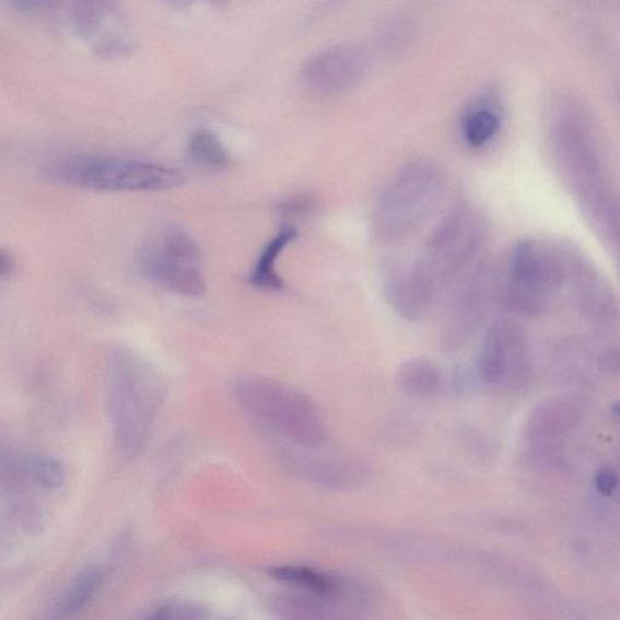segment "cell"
Returning a JSON list of instances; mask_svg holds the SVG:
<instances>
[{
	"label": "cell",
	"instance_id": "24",
	"mask_svg": "<svg viewBox=\"0 0 620 620\" xmlns=\"http://www.w3.org/2000/svg\"><path fill=\"white\" fill-rule=\"evenodd\" d=\"M606 364L612 366V369H615V366L620 367V354L611 353L610 355H608Z\"/></svg>",
	"mask_w": 620,
	"mask_h": 620
},
{
	"label": "cell",
	"instance_id": "13",
	"mask_svg": "<svg viewBox=\"0 0 620 620\" xmlns=\"http://www.w3.org/2000/svg\"><path fill=\"white\" fill-rule=\"evenodd\" d=\"M397 382L406 396L420 400L436 397L444 386L442 371L426 359H411L403 363Z\"/></svg>",
	"mask_w": 620,
	"mask_h": 620
},
{
	"label": "cell",
	"instance_id": "25",
	"mask_svg": "<svg viewBox=\"0 0 620 620\" xmlns=\"http://www.w3.org/2000/svg\"><path fill=\"white\" fill-rule=\"evenodd\" d=\"M612 409L615 414L618 416L620 419V402L615 403Z\"/></svg>",
	"mask_w": 620,
	"mask_h": 620
},
{
	"label": "cell",
	"instance_id": "3",
	"mask_svg": "<svg viewBox=\"0 0 620 620\" xmlns=\"http://www.w3.org/2000/svg\"><path fill=\"white\" fill-rule=\"evenodd\" d=\"M444 190L445 175L437 163L420 157L405 164L382 191L375 217L378 238H406L432 215Z\"/></svg>",
	"mask_w": 620,
	"mask_h": 620
},
{
	"label": "cell",
	"instance_id": "12",
	"mask_svg": "<svg viewBox=\"0 0 620 620\" xmlns=\"http://www.w3.org/2000/svg\"><path fill=\"white\" fill-rule=\"evenodd\" d=\"M286 466L304 479L318 481L334 487H343L362 478L364 469L356 461L346 459L317 458L301 453H286Z\"/></svg>",
	"mask_w": 620,
	"mask_h": 620
},
{
	"label": "cell",
	"instance_id": "7",
	"mask_svg": "<svg viewBox=\"0 0 620 620\" xmlns=\"http://www.w3.org/2000/svg\"><path fill=\"white\" fill-rule=\"evenodd\" d=\"M527 372L525 336L511 323L492 326L484 336L479 355V374L488 385L515 388Z\"/></svg>",
	"mask_w": 620,
	"mask_h": 620
},
{
	"label": "cell",
	"instance_id": "11",
	"mask_svg": "<svg viewBox=\"0 0 620 620\" xmlns=\"http://www.w3.org/2000/svg\"><path fill=\"white\" fill-rule=\"evenodd\" d=\"M385 292L390 306L400 317L417 320L432 307L438 290L430 276L414 261L389 269Z\"/></svg>",
	"mask_w": 620,
	"mask_h": 620
},
{
	"label": "cell",
	"instance_id": "18",
	"mask_svg": "<svg viewBox=\"0 0 620 620\" xmlns=\"http://www.w3.org/2000/svg\"><path fill=\"white\" fill-rule=\"evenodd\" d=\"M576 410L565 401L546 403L533 414L531 433L554 434L569 430L576 423Z\"/></svg>",
	"mask_w": 620,
	"mask_h": 620
},
{
	"label": "cell",
	"instance_id": "5",
	"mask_svg": "<svg viewBox=\"0 0 620 620\" xmlns=\"http://www.w3.org/2000/svg\"><path fill=\"white\" fill-rule=\"evenodd\" d=\"M200 245L182 225L168 223L151 233L137 253L139 273L156 286L182 296L204 295Z\"/></svg>",
	"mask_w": 620,
	"mask_h": 620
},
{
	"label": "cell",
	"instance_id": "14",
	"mask_svg": "<svg viewBox=\"0 0 620 620\" xmlns=\"http://www.w3.org/2000/svg\"><path fill=\"white\" fill-rule=\"evenodd\" d=\"M296 236L297 232L295 230L285 227L265 246L250 277L251 284L255 288L267 291H276L283 288V280L277 272V261L281 253Z\"/></svg>",
	"mask_w": 620,
	"mask_h": 620
},
{
	"label": "cell",
	"instance_id": "8",
	"mask_svg": "<svg viewBox=\"0 0 620 620\" xmlns=\"http://www.w3.org/2000/svg\"><path fill=\"white\" fill-rule=\"evenodd\" d=\"M70 14L77 35L89 40L103 58H118L132 50L131 32L118 4L75 2Z\"/></svg>",
	"mask_w": 620,
	"mask_h": 620
},
{
	"label": "cell",
	"instance_id": "6",
	"mask_svg": "<svg viewBox=\"0 0 620 620\" xmlns=\"http://www.w3.org/2000/svg\"><path fill=\"white\" fill-rule=\"evenodd\" d=\"M476 223L466 208L455 211L431 235L423 256L417 259L438 291L453 284L475 255L479 239Z\"/></svg>",
	"mask_w": 620,
	"mask_h": 620
},
{
	"label": "cell",
	"instance_id": "2",
	"mask_svg": "<svg viewBox=\"0 0 620 620\" xmlns=\"http://www.w3.org/2000/svg\"><path fill=\"white\" fill-rule=\"evenodd\" d=\"M243 410L293 447L318 451L328 432L317 406L306 394L270 378H245L235 388Z\"/></svg>",
	"mask_w": 620,
	"mask_h": 620
},
{
	"label": "cell",
	"instance_id": "15",
	"mask_svg": "<svg viewBox=\"0 0 620 620\" xmlns=\"http://www.w3.org/2000/svg\"><path fill=\"white\" fill-rule=\"evenodd\" d=\"M101 584H103V573L98 569L83 572L55 606L50 619L60 620L81 611L93 599Z\"/></svg>",
	"mask_w": 620,
	"mask_h": 620
},
{
	"label": "cell",
	"instance_id": "21",
	"mask_svg": "<svg viewBox=\"0 0 620 620\" xmlns=\"http://www.w3.org/2000/svg\"><path fill=\"white\" fill-rule=\"evenodd\" d=\"M596 488L603 494H611L617 488L618 477L616 471L610 467H604L596 475Z\"/></svg>",
	"mask_w": 620,
	"mask_h": 620
},
{
	"label": "cell",
	"instance_id": "22",
	"mask_svg": "<svg viewBox=\"0 0 620 620\" xmlns=\"http://www.w3.org/2000/svg\"><path fill=\"white\" fill-rule=\"evenodd\" d=\"M150 620H191V616L185 608L168 606L155 613Z\"/></svg>",
	"mask_w": 620,
	"mask_h": 620
},
{
	"label": "cell",
	"instance_id": "10",
	"mask_svg": "<svg viewBox=\"0 0 620 620\" xmlns=\"http://www.w3.org/2000/svg\"><path fill=\"white\" fill-rule=\"evenodd\" d=\"M487 309V291L479 274L470 277L458 289L451 303L440 337L445 352L461 351L476 335Z\"/></svg>",
	"mask_w": 620,
	"mask_h": 620
},
{
	"label": "cell",
	"instance_id": "4",
	"mask_svg": "<svg viewBox=\"0 0 620 620\" xmlns=\"http://www.w3.org/2000/svg\"><path fill=\"white\" fill-rule=\"evenodd\" d=\"M45 176L54 183L97 190H164L185 179L173 166L90 154L61 157L47 166Z\"/></svg>",
	"mask_w": 620,
	"mask_h": 620
},
{
	"label": "cell",
	"instance_id": "17",
	"mask_svg": "<svg viewBox=\"0 0 620 620\" xmlns=\"http://www.w3.org/2000/svg\"><path fill=\"white\" fill-rule=\"evenodd\" d=\"M277 581L295 586L313 594H329L335 589L334 580L328 574L303 566H279L270 571Z\"/></svg>",
	"mask_w": 620,
	"mask_h": 620
},
{
	"label": "cell",
	"instance_id": "19",
	"mask_svg": "<svg viewBox=\"0 0 620 620\" xmlns=\"http://www.w3.org/2000/svg\"><path fill=\"white\" fill-rule=\"evenodd\" d=\"M188 150L195 162L208 167H223L230 156L218 134L209 129H198L188 142Z\"/></svg>",
	"mask_w": 620,
	"mask_h": 620
},
{
	"label": "cell",
	"instance_id": "1",
	"mask_svg": "<svg viewBox=\"0 0 620 620\" xmlns=\"http://www.w3.org/2000/svg\"><path fill=\"white\" fill-rule=\"evenodd\" d=\"M166 385L145 359L129 349L113 353L107 374V411L121 453L138 454L163 408Z\"/></svg>",
	"mask_w": 620,
	"mask_h": 620
},
{
	"label": "cell",
	"instance_id": "16",
	"mask_svg": "<svg viewBox=\"0 0 620 620\" xmlns=\"http://www.w3.org/2000/svg\"><path fill=\"white\" fill-rule=\"evenodd\" d=\"M14 466L38 487L56 490L65 481V468L61 461L49 456H27L24 458H10Z\"/></svg>",
	"mask_w": 620,
	"mask_h": 620
},
{
	"label": "cell",
	"instance_id": "20",
	"mask_svg": "<svg viewBox=\"0 0 620 620\" xmlns=\"http://www.w3.org/2000/svg\"><path fill=\"white\" fill-rule=\"evenodd\" d=\"M501 121L492 109L487 107L472 108L461 121V134L471 147H482L489 143L500 130Z\"/></svg>",
	"mask_w": 620,
	"mask_h": 620
},
{
	"label": "cell",
	"instance_id": "23",
	"mask_svg": "<svg viewBox=\"0 0 620 620\" xmlns=\"http://www.w3.org/2000/svg\"><path fill=\"white\" fill-rule=\"evenodd\" d=\"M14 269V259L10 255H8L4 250L2 255H0V270H2V277L4 278L7 274L13 272Z\"/></svg>",
	"mask_w": 620,
	"mask_h": 620
},
{
	"label": "cell",
	"instance_id": "9",
	"mask_svg": "<svg viewBox=\"0 0 620 620\" xmlns=\"http://www.w3.org/2000/svg\"><path fill=\"white\" fill-rule=\"evenodd\" d=\"M369 51L362 45H336L315 55L303 69V79L314 93L334 95L347 92L365 77Z\"/></svg>",
	"mask_w": 620,
	"mask_h": 620
}]
</instances>
